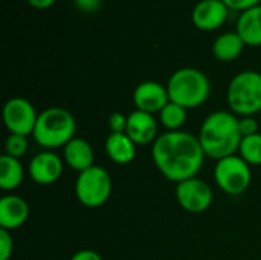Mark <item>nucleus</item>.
Here are the masks:
<instances>
[{
    "label": "nucleus",
    "instance_id": "f257e3e1",
    "mask_svg": "<svg viewBox=\"0 0 261 260\" xmlns=\"http://www.w3.org/2000/svg\"><path fill=\"white\" fill-rule=\"evenodd\" d=\"M205 156L199 136L184 130L159 135L151 149V158L158 170L176 184L197 176Z\"/></svg>",
    "mask_w": 261,
    "mask_h": 260
},
{
    "label": "nucleus",
    "instance_id": "f03ea898",
    "mask_svg": "<svg viewBox=\"0 0 261 260\" xmlns=\"http://www.w3.org/2000/svg\"><path fill=\"white\" fill-rule=\"evenodd\" d=\"M242 139L237 115L226 110H216L208 115L199 132L205 155L216 161L236 155Z\"/></svg>",
    "mask_w": 261,
    "mask_h": 260
},
{
    "label": "nucleus",
    "instance_id": "7ed1b4c3",
    "mask_svg": "<svg viewBox=\"0 0 261 260\" xmlns=\"http://www.w3.org/2000/svg\"><path fill=\"white\" fill-rule=\"evenodd\" d=\"M76 121L73 115L63 107H49L38 113L34 129V139L38 146L50 150L64 147L75 138Z\"/></svg>",
    "mask_w": 261,
    "mask_h": 260
},
{
    "label": "nucleus",
    "instance_id": "20e7f679",
    "mask_svg": "<svg viewBox=\"0 0 261 260\" xmlns=\"http://www.w3.org/2000/svg\"><path fill=\"white\" fill-rule=\"evenodd\" d=\"M170 101L188 109L202 106L211 92L208 77L196 67H180L171 74L167 83Z\"/></svg>",
    "mask_w": 261,
    "mask_h": 260
},
{
    "label": "nucleus",
    "instance_id": "39448f33",
    "mask_svg": "<svg viewBox=\"0 0 261 260\" xmlns=\"http://www.w3.org/2000/svg\"><path fill=\"white\" fill-rule=\"evenodd\" d=\"M231 112L240 116H254L261 112V74L257 70H243L237 74L226 92Z\"/></svg>",
    "mask_w": 261,
    "mask_h": 260
},
{
    "label": "nucleus",
    "instance_id": "423d86ee",
    "mask_svg": "<svg viewBox=\"0 0 261 260\" xmlns=\"http://www.w3.org/2000/svg\"><path fill=\"white\" fill-rule=\"evenodd\" d=\"M76 199L89 208H98L104 205L112 195V178L106 169L93 166L78 173L75 182Z\"/></svg>",
    "mask_w": 261,
    "mask_h": 260
},
{
    "label": "nucleus",
    "instance_id": "0eeeda50",
    "mask_svg": "<svg viewBox=\"0 0 261 260\" xmlns=\"http://www.w3.org/2000/svg\"><path fill=\"white\" fill-rule=\"evenodd\" d=\"M214 181L226 195H242L249 188L252 181L251 166L240 155L219 159L214 167Z\"/></svg>",
    "mask_w": 261,
    "mask_h": 260
},
{
    "label": "nucleus",
    "instance_id": "6e6552de",
    "mask_svg": "<svg viewBox=\"0 0 261 260\" xmlns=\"http://www.w3.org/2000/svg\"><path fill=\"white\" fill-rule=\"evenodd\" d=\"M38 120V113L32 103L26 98L15 97L6 101L3 107V123L9 133L14 135H32L35 124Z\"/></svg>",
    "mask_w": 261,
    "mask_h": 260
},
{
    "label": "nucleus",
    "instance_id": "1a4fd4ad",
    "mask_svg": "<svg viewBox=\"0 0 261 260\" xmlns=\"http://www.w3.org/2000/svg\"><path fill=\"white\" fill-rule=\"evenodd\" d=\"M213 188L200 178L194 176L176 185V199L188 213H205L213 204Z\"/></svg>",
    "mask_w": 261,
    "mask_h": 260
},
{
    "label": "nucleus",
    "instance_id": "9d476101",
    "mask_svg": "<svg viewBox=\"0 0 261 260\" xmlns=\"http://www.w3.org/2000/svg\"><path fill=\"white\" fill-rule=\"evenodd\" d=\"M133 103L136 110H142L151 115L161 113L162 109L170 103L168 89L158 81H142L135 87Z\"/></svg>",
    "mask_w": 261,
    "mask_h": 260
},
{
    "label": "nucleus",
    "instance_id": "9b49d317",
    "mask_svg": "<svg viewBox=\"0 0 261 260\" xmlns=\"http://www.w3.org/2000/svg\"><path fill=\"white\" fill-rule=\"evenodd\" d=\"M63 169V161L57 153L52 150H43L31 159L28 173L35 184L50 185L61 178Z\"/></svg>",
    "mask_w": 261,
    "mask_h": 260
},
{
    "label": "nucleus",
    "instance_id": "f8f14e48",
    "mask_svg": "<svg viewBox=\"0 0 261 260\" xmlns=\"http://www.w3.org/2000/svg\"><path fill=\"white\" fill-rule=\"evenodd\" d=\"M229 8L222 0H200L191 11V21L202 31H214L223 26Z\"/></svg>",
    "mask_w": 261,
    "mask_h": 260
},
{
    "label": "nucleus",
    "instance_id": "ddd939ff",
    "mask_svg": "<svg viewBox=\"0 0 261 260\" xmlns=\"http://www.w3.org/2000/svg\"><path fill=\"white\" fill-rule=\"evenodd\" d=\"M125 133L136 146H147L158 139V121L151 113L135 110L127 115Z\"/></svg>",
    "mask_w": 261,
    "mask_h": 260
},
{
    "label": "nucleus",
    "instance_id": "4468645a",
    "mask_svg": "<svg viewBox=\"0 0 261 260\" xmlns=\"http://www.w3.org/2000/svg\"><path fill=\"white\" fill-rule=\"evenodd\" d=\"M29 218L28 202L17 195H6L0 199V228L12 231L24 225Z\"/></svg>",
    "mask_w": 261,
    "mask_h": 260
},
{
    "label": "nucleus",
    "instance_id": "2eb2a0df",
    "mask_svg": "<svg viewBox=\"0 0 261 260\" xmlns=\"http://www.w3.org/2000/svg\"><path fill=\"white\" fill-rule=\"evenodd\" d=\"M63 161L78 173L93 167L95 153L92 146L83 138H73L63 147Z\"/></svg>",
    "mask_w": 261,
    "mask_h": 260
},
{
    "label": "nucleus",
    "instance_id": "dca6fc26",
    "mask_svg": "<svg viewBox=\"0 0 261 260\" xmlns=\"http://www.w3.org/2000/svg\"><path fill=\"white\" fill-rule=\"evenodd\" d=\"M236 31L246 46H261V5L240 12Z\"/></svg>",
    "mask_w": 261,
    "mask_h": 260
},
{
    "label": "nucleus",
    "instance_id": "f3484780",
    "mask_svg": "<svg viewBox=\"0 0 261 260\" xmlns=\"http://www.w3.org/2000/svg\"><path fill=\"white\" fill-rule=\"evenodd\" d=\"M107 156L119 166H127L136 158V144L127 133H110L104 144Z\"/></svg>",
    "mask_w": 261,
    "mask_h": 260
},
{
    "label": "nucleus",
    "instance_id": "a211bd4d",
    "mask_svg": "<svg viewBox=\"0 0 261 260\" xmlns=\"http://www.w3.org/2000/svg\"><path fill=\"white\" fill-rule=\"evenodd\" d=\"M245 46L246 44L242 40V37L237 34V31L223 32L214 40L213 54L219 61H234L242 55Z\"/></svg>",
    "mask_w": 261,
    "mask_h": 260
},
{
    "label": "nucleus",
    "instance_id": "6ab92c4d",
    "mask_svg": "<svg viewBox=\"0 0 261 260\" xmlns=\"http://www.w3.org/2000/svg\"><path fill=\"white\" fill-rule=\"evenodd\" d=\"M24 176L21 162L9 155H2L0 158V188L5 192L15 190Z\"/></svg>",
    "mask_w": 261,
    "mask_h": 260
},
{
    "label": "nucleus",
    "instance_id": "aec40b11",
    "mask_svg": "<svg viewBox=\"0 0 261 260\" xmlns=\"http://www.w3.org/2000/svg\"><path fill=\"white\" fill-rule=\"evenodd\" d=\"M159 118H161L162 126L168 132H177V130H180V127L187 121V109L176 104V103H173V101H170L162 109V112L159 113Z\"/></svg>",
    "mask_w": 261,
    "mask_h": 260
},
{
    "label": "nucleus",
    "instance_id": "412c9836",
    "mask_svg": "<svg viewBox=\"0 0 261 260\" xmlns=\"http://www.w3.org/2000/svg\"><path fill=\"white\" fill-rule=\"evenodd\" d=\"M239 153L249 166H261V133L245 136L240 143Z\"/></svg>",
    "mask_w": 261,
    "mask_h": 260
},
{
    "label": "nucleus",
    "instance_id": "4be33fe9",
    "mask_svg": "<svg viewBox=\"0 0 261 260\" xmlns=\"http://www.w3.org/2000/svg\"><path fill=\"white\" fill-rule=\"evenodd\" d=\"M28 138L23 135H14L9 133V136L5 141V155H9L12 158L20 159L28 152Z\"/></svg>",
    "mask_w": 261,
    "mask_h": 260
},
{
    "label": "nucleus",
    "instance_id": "5701e85b",
    "mask_svg": "<svg viewBox=\"0 0 261 260\" xmlns=\"http://www.w3.org/2000/svg\"><path fill=\"white\" fill-rule=\"evenodd\" d=\"M14 251V241L8 230L0 228V260H9Z\"/></svg>",
    "mask_w": 261,
    "mask_h": 260
},
{
    "label": "nucleus",
    "instance_id": "b1692460",
    "mask_svg": "<svg viewBox=\"0 0 261 260\" xmlns=\"http://www.w3.org/2000/svg\"><path fill=\"white\" fill-rule=\"evenodd\" d=\"M239 127L242 136H252L258 133V121L254 116H242L239 118Z\"/></svg>",
    "mask_w": 261,
    "mask_h": 260
},
{
    "label": "nucleus",
    "instance_id": "393cba45",
    "mask_svg": "<svg viewBox=\"0 0 261 260\" xmlns=\"http://www.w3.org/2000/svg\"><path fill=\"white\" fill-rule=\"evenodd\" d=\"M109 127L112 133H125L127 129V116L121 112H113L109 118Z\"/></svg>",
    "mask_w": 261,
    "mask_h": 260
},
{
    "label": "nucleus",
    "instance_id": "a878e982",
    "mask_svg": "<svg viewBox=\"0 0 261 260\" xmlns=\"http://www.w3.org/2000/svg\"><path fill=\"white\" fill-rule=\"evenodd\" d=\"M228 8L229 11H239V12H243L246 9H251L257 5H261V0H222Z\"/></svg>",
    "mask_w": 261,
    "mask_h": 260
},
{
    "label": "nucleus",
    "instance_id": "bb28decb",
    "mask_svg": "<svg viewBox=\"0 0 261 260\" xmlns=\"http://www.w3.org/2000/svg\"><path fill=\"white\" fill-rule=\"evenodd\" d=\"M73 3L78 8V11L86 12V14H92L101 8L102 0H73Z\"/></svg>",
    "mask_w": 261,
    "mask_h": 260
},
{
    "label": "nucleus",
    "instance_id": "cd10ccee",
    "mask_svg": "<svg viewBox=\"0 0 261 260\" xmlns=\"http://www.w3.org/2000/svg\"><path fill=\"white\" fill-rule=\"evenodd\" d=\"M70 260H102V257L93 250H80L70 257Z\"/></svg>",
    "mask_w": 261,
    "mask_h": 260
},
{
    "label": "nucleus",
    "instance_id": "c85d7f7f",
    "mask_svg": "<svg viewBox=\"0 0 261 260\" xmlns=\"http://www.w3.org/2000/svg\"><path fill=\"white\" fill-rule=\"evenodd\" d=\"M28 3L35 9H47L55 3V0H28Z\"/></svg>",
    "mask_w": 261,
    "mask_h": 260
},
{
    "label": "nucleus",
    "instance_id": "c756f323",
    "mask_svg": "<svg viewBox=\"0 0 261 260\" xmlns=\"http://www.w3.org/2000/svg\"><path fill=\"white\" fill-rule=\"evenodd\" d=\"M260 116H261V112H260Z\"/></svg>",
    "mask_w": 261,
    "mask_h": 260
}]
</instances>
